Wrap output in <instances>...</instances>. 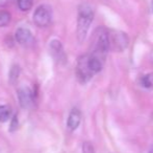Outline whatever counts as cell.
<instances>
[{
    "label": "cell",
    "instance_id": "obj_5",
    "mask_svg": "<svg viewBox=\"0 0 153 153\" xmlns=\"http://www.w3.org/2000/svg\"><path fill=\"white\" fill-rule=\"evenodd\" d=\"M76 75L77 78L79 79V81L82 83H87L88 81L92 79V77L94 75L90 72L89 66L87 63V55L82 56L78 59L77 61V66H76Z\"/></svg>",
    "mask_w": 153,
    "mask_h": 153
},
{
    "label": "cell",
    "instance_id": "obj_12",
    "mask_svg": "<svg viewBox=\"0 0 153 153\" xmlns=\"http://www.w3.org/2000/svg\"><path fill=\"white\" fill-rule=\"evenodd\" d=\"M12 15L7 11H0V27L6 26L10 22Z\"/></svg>",
    "mask_w": 153,
    "mask_h": 153
},
{
    "label": "cell",
    "instance_id": "obj_6",
    "mask_svg": "<svg viewBox=\"0 0 153 153\" xmlns=\"http://www.w3.org/2000/svg\"><path fill=\"white\" fill-rule=\"evenodd\" d=\"M15 39L22 46H30L34 42L32 33L26 27H19L15 33Z\"/></svg>",
    "mask_w": 153,
    "mask_h": 153
},
{
    "label": "cell",
    "instance_id": "obj_1",
    "mask_svg": "<svg viewBox=\"0 0 153 153\" xmlns=\"http://www.w3.org/2000/svg\"><path fill=\"white\" fill-rule=\"evenodd\" d=\"M94 19V10L90 4L83 3L78 8V18H77V40L82 43L88 35V32Z\"/></svg>",
    "mask_w": 153,
    "mask_h": 153
},
{
    "label": "cell",
    "instance_id": "obj_16",
    "mask_svg": "<svg viewBox=\"0 0 153 153\" xmlns=\"http://www.w3.org/2000/svg\"><path fill=\"white\" fill-rule=\"evenodd\" d=\"M8 3V0H0V8H3Z\"/></svg>",
    "mask_w": 153,
    "mask_h": 153
},
{
    "label": "cell",
    "instance_id": "obj_10",
    "mask_svg": "<svg viewBox=\"0 0 153 153\" xmlns=\"http://www.w3.org/2000/svg\"><path fill=\"white\" fill-rule=\"evenodd\" d=\"M12 115V109L7 105H1L0 106V123H4L10 120Z\"/></svg>",
    "mask_w": 153,
    "mask_h": 153
},
{
    "label": "cell",
    "instance_id": "obj_7",
    "mask_svg": "<svg viewBox=\"0 0 153 153\" xmlns=\"http://www.w3.org/2000/svg\"><path fill=\"white\" fill-rule=\"evenodd\" d=\"M81 121V113L79 111V109L73 108L70 111L68 116V121H67V127H68L69 130L74 131L78 128L79 124H80Z\"/></svg>",
    "mask_w": 153,
    "mask_h": 153
},
{
    "label": "cell",
    "instance_id": "obj_3",
    "mask_svg": "<svg viewBox=\"0 0 153 153\" xmlns=\"http://www.w3.org/2000/svg\"><path fill=\"white\" fill-rule=\"evenodd\" d=\"M18 101L20 106L23 109L30 110L33 109L36 106V99H34L33 91L28 87V86H22L18 89Z\"/></svg>",
    "mask_w": 153,
    "mask_h": 153
},
{
    "label": "cell",
    "instance_id": "obj_2",
    "mask_svg": "<svg viewBox=\"0 0 153 153\" xmlns=\"http://www.w3.org/2000/svg\"><path fill=\"white\" fill-rule=\"evenodd\" d=\"M33 22L39 27H46L52 21V8L47 4L38 6L33 13Z\"/></svg>",
    "mask_w": 153,
    "mask_h": 153
},
{
    "label": "cell",
    "instance_id": "obj_13",
    "mask_svg": "<svg viewBox=\"0 0 153 153\" xmlns=\"http://www.w3.org/2000/svg\"><path fill=\"white\" fill-rule=\"evenodd\" d=\"M33 0H18V6L22 12H28L32 8Z\"/></svg>",
    "mask_w": 153,
    "mask_h": 153
},
{
    "label": "cell",
    "instance_id": "obj_18",
    "mask_svg": "<svg viewBox=\"0 0 153 153\" xmlns=\"http://www.w3.org/2000/svg\"><path fill=\"white\" fill-rule=\"evenodd\" d=\"M151 10H152V13H153V1H152V3H151Z\"/></svg>",
    "mask_w": 153,
    "mask_h": 153
},
{
    "label": "cell",
    "instance_id": "obj_4",
    "mask_svg": "<svg viewBox=\"0 0 153 153\" xmlns=\"http://www.w3.org/2000/svg\"><path fill=\"white\" fill-rule=\"evenodd\" d=\"M109 49L113 48L115 50L122 51L128 44V37L122 32H114L113 34H108Z\"/></svg>",
    "mask_w": 153,
    "mask_h": 153
},
{
    "label": "cell",
    "instance_id": "obj_15",
    "mask_svg": "<svg viewBox=\"0 0 153 153\" xmlns=\"http://www.w3.org/2000/svg\"><path fill=\"white\" fill-rule=\"evenodd\" d=\"M19 127V123H18V118H17V116H14V118H12V122H10V131H15L17 130Z\"/></svg>",
    "mask_w": 153,
    "mask_h": 153
},
{
    "label": "cell",
    "instance_id": "obj_9",
    "mask_svg": "<svg viewBox=\"0 0 153 153\" xmlns=\"http://www.w3.org/2000/svg\"><path fill=\"white\" fill-rule=\"evenodd\" d=\"M19 76H20V67L18 65H13L10 72H8V81H10V83L13 84V85L16 84L19 79Z\"/></svg>",
    "mask_w": 153,
    "mask_h": 153
},
{
    "label": "cell",
    "instance_id": "obj_8",
    "mask_svg": "<svg viewBox=\"0 0 153 153\" xmlns=\"http://www.w3.org/2000/svg\"><path fill=\"white\" fill-rule=\"evenodd\" d=\"M49 50L50 54L55 60L61 61V60H65V53L64 48H62V43L59 40H52L49 44Z\"/></svg>",
    "mask_w": 153,
    "mask_h": 153
},
{
    "label": "cell",
    "instance_id": "obj_17",
    "mask_svg": "<svg viewBox=\"0 0 153 153\" xmlns=\"http://www.w3.org/2000/svg\"><path fill=\"white\" fill-rule=\"evenodd\" d=\"M149 153H153V146H152V147H151V149L149 150Z\"/></svg>",
    "mask_w": 153,
    "mask_h": 153
},
{
    "label": "cell",
    "instance_id": "obj_14",
    "mask_svg": "<svg viewBox=\"0 0 153 153\" xmlns=\"http://www.w3.org/2000/svg\"><path fill=\"white\" fill-rule=\"evenodd\" d=\"M82 151H83V153H95L92 144L89 143V142H85V143H83Z\"/></svg>",
    "mask_w": 153,
    "mask_h": 153
},
{
    "label": "cell",
    "instance_id": "obj_11",
    "mask_svg": "<svg viewBox=\"0 0 153 153\" xmlns=\"http://www.w3.org/2000/svg\"><path fill=\"white\" fill-rule=\"evenodd\" d=\"M140 84H141L142 87L144 88H152L153 87V74L146 75L143 76L140 80Z\"/></svg>",
    "mask_w": 153,
    "mask_h": 153
}]
</instances>
